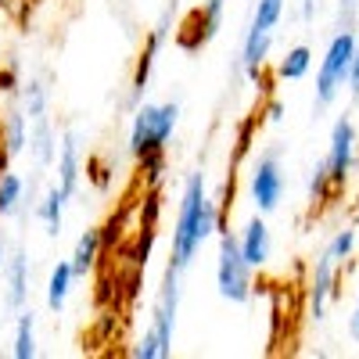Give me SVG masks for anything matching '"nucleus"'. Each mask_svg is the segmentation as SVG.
Listing matches in <instances>:
<instances>
[{
	"instance_id": "393cba45",
	"label": "nucleus",
	"mask_w": 359,
	"mask_h": 359,
	"mask_svg": "<svg viewBox=\"0 0 359 359\" xmlns=\"http://www.w3.org/2000/svg\"><path fill=\"white\" fill-rule=\"evenodd\" d=\"M155 245H158V226H137V241L130 248V266L147 269V262L155 255Z\"/></svg>"
},
{
	"instance_id": "c756f323",
	"label": "nucleus",
	"mask_w": 359,
	"mask_h": 359,
	"mask_svg": "<svg viewBox=\"0 0 359 359\" xmlns=\"http://www.w3.org/2000/svg\"><path fill=\"white\" fill-rule=\"evenodd\" d=\"M262 126V115H248L241 126H237V137H233V162H241L248 151H252V137L255 130Z\"/></svg>"
},
{
	"instance_id": "6ab92c4d",
	"label": "nucleus",
	"mask_w": 359,
	"mask_h": 359,
	"mask_svg": "<svg viewBox=\"0 0 359 359\" xmlns=\"http://www.w3.org/2000/svg\"><path fill=\"white\" fill-rule=\"evenodd\" d=\"M29 144V118L22 108H11L4 111V123H0V151H4L8 158L22 155Z\"/></svg>"
},
{
	"instance_id": "20e7f679",
	"label": "nucleus",
	"mask_w": 359,
	"mask_h": 359,
	"mask_svg": "<svg viewBox=\"0 0 359 359\" xmlns=\"http://www.w3.org/2000/svg\"><path fill=\"white\" fill-rule=\"evenodd\" d=\"M219 259H216V287L226 302L245 306L255 294V280H252V266L241 255V245H237V233L230 226H219Z\"/></svg>"
},
{
	"instance_id": "e433bc0d",
	"label": "nucleus",
	"mask_w": 359,
	"mask_h": 359,
	"mask_svg": "<svg viewBox=\"0 0 359 359\" xmlns=\"http://www.w3.org/2000/svg\"><path fill=\"white\" fill-rule=\"evenodd\" d=\"M345 86L352 90V97H359V43H355V54H352V69H348V83Z\"/></svg>"
},
{
	"instance_id": "a19ab883",
	"label": "nucleus",
	"mask_w": 359,
	"mask_h": 359,
	"mask_svg": "<svg viewBox=\"0 0 359 359\" xmlns=\"http://www.w3.org/2000/svg\"><path fill=\"white\" fill-rule=\"evenodd\" d=\"M4 169H8V155L0 151V176H4Z\"/></svg>"
},
{
	"instance_id": "dca6fc26",
	"label": "nucleus",
	"mask_w": 359,
	"mask_h": 359,
	"mask_svg": "<svg viewBox=\"0 0 359 359\" xmlns=\"http://www.w3.org/2000/svg\"><path fill=\"white\" fill-rule=\"evenodd\" d=\"M69 194L57 187V184H50L40 198H36V205H33V212H36V219L43 223V230H47V237H62V226H65V208H69Z\"/></svg>"
},
{
	"instance_id": "4be33fe9",
	"label": "nucleus",
	"mask_w": 359,
	"mask_h": 359,
	"mask_svg": "<svg viewBox=\"0 0 359 359\" xmlns=\"http://www.w3.org/2000/svg\"><path fill=\"white\" fill-rule=\"evenodd\" d=\"M18 101H22V111L25 118H40V115H50V90L43 79H25L22 90H18Z\"/></svg>"
},
{
	"instance_id": "4c0bfd02",
	"label": "nucleus",
	"mask_w": 359,
	"mask_h": 359,
	"mask_svg": "<svg viewBox=\"0 0 359 359\" xmlns=\"http://www.w3.org/2000/svg\"><path fill=\"white\" fill-rule=\"evenodd\" d=\"M348 334L359 345V294H355V306H352V316H348Z\"/></svg>"
},
{
	"instance_id": "2f4dec72",
	"label": "nucleus",
	"mask_w": 359,
	"mask_h": 359,
	"mask_svg": "<svg viewBox=\"0 0 359 359\" xmlns=\"http://www.w3.org/2000/svg\"><path fill=\"white\" fill-rule=\"evenodd\" d=\"M123 223H126V219H123V212H111V216H108V223H104V226H97V230H101V252H111L118 241H123Z\"/></svg>"
},
{
	"instance_id": "6e6552de",
	"label": "nucleus",
	"mask_w": 359,
	"mask_h": 359,
	"mask_svg": "<svg viewBox=\"0 0 359 359\" xmlns=\"http://www.w3.org/2000/svg\"><path fill=\"white\" fill-rule=\"evenodd\" d=\"M327 172H331V184L334 191L341 194L352 180V169H355V126L348 115H338L334 126H331V147H327Z\"/></svg>"
},
{
	"instance_id": "f03ea898",
	"label": "nucleus",
	"mask_w": 359,
	"mask_h": 359,
	"mask_svg": "<svg viewBox=\"0 0 359 359\" xmlns=\"http://www.w3.org/2000/svg\"><path fill=\"white\" fill-rule=\"evenodd\" d=\"M180 123V104L176 101H140L130 123V140L126 151L133 158L147 155V151H165V144L172 140Z\"/></svg>"
},
{
	"instance_id": "5701e85b",
	"label": "nucleus",
	"mask_w": 359,
	"mask_h": 359,
	"mask_svg": "<svg viewBox=\"0 0 359 359\" xmlns=\"http://www.w3.org/2000/svg\"><path fill=\"white\" fill-rule=\"evenodd\" d=\"M313 69V50L306 43H298V47H287V54L280 57V65H277V79L284 83H294V79H306V72Z\"/></svg>"
},
{
	"instance_id": "f257e3e1",
	"label": "nucleus",
	"mask_w": 359,
	"mask_h": 359,
	"mask_svg": "<svg viewBox=\"0 0 359 359\" xmlns=\"http://www.w3.org/2000/svg\"><path fill=\"white\" fill-rule=\"evenodd\" d=\"M223 226V212L219 205L208 198V180L205 169L187 172L184 191H180V208H176V223H172V252H169V266H176L180 273L191 269L194 255L201 252L205 241H212Z\"/></svg>"
},
{
	"instance_id": "b1692460",
	"label": "nucleus",
	"mask_w": 359,
	"mask_h": 359,
	"mask_svg": "<svg viewBox=\"0 0 359 359\" xmlns=\"http://www.w3.org/2000/svg\"><path fill=\"white\" fill-rule=\"evenodd\" d=\"M338 198L334 184H331V172H327V162H316L313 165V176H309V201L313 208H323Z\"/></svg>"
},
{
	"instance_id": "bb28decb",
	"label": "nucleus",
	"mask_w": 359,
	"mask_h": 359,
	"mask_svg": "<svg viewBox=\"0 0 359 359\" xmlns=\"http://www.w3.org/2000/svg\"><path fill=\"white\" fill-rule=\"evenodd\" d=\"M355 237H359V230L348 223V226H341L331 241H327V248H323V255L331 259L334 266L338 262H345V259H352V252H355Z\"/></svg>"
},
{
	"instance_id": "9d476101",
	"label": "nucleus",
	"mask_w": 359,
	"mask_h": 359,
	"mask_svg": "<svg viewBox=\"0 0 359 359\" xmlns=\"http://www.w3.org/2000/svg\"><path fill=\"white\" fill-rule=\"evenodd\" d=\"M0 277H4V306H8V313L25 309L29 306V277H33V266H29V252L22 245H15L8 252Z\"/></svg>"
},
{
	"instance_id": "58836bf2",
	"label": "nucleus",
	"mask_w": 359,
	"mask_h": 359,
	"mask_svg": "<svg viewBox=\"0 0 359 359\" xmlns=\"http://www.w3.org/2000/svg\"><path fill=\"white\" fill-rule=\"evenodd\" d=\"M302 15H306V18H313V0H302Z\"/></svg>"
},
{
	"instance_id": "473e14b6",
	"label": "nucleus",
	"mask_w": 359,
	"mask_h": 359,
	"mask_svg": "<svg viewBox=\"0 0 359 359\" xmlns=\"http://www.w3.org/2000/svg\"><path fill=\"white\" fill-rule=\"evenodd\" d=\"M18 90H22V76H18V69H15V65L0 69V94H4V97H15Z\"/></svg>"
},
{
	"instance_id": "39448f33",
	"label": "nucleus",
	"mask_w": 359,
	"mask_h": 359,
	"mask_svg": "<svg viewBox=\"0 0 359 359\" xmlns=\"http://www.w3.org/2000/svg\"><path fill=\"white\" fill-rule=\"evenodd\" d=\"M280 158H284L280 147H266V151H259V158L252 162V172H248V194H252L255 212H262V216L277 212L284 201V191H287Z\"/></svg>"
},
{
	"instance_id": "ea45409f",
	"label": "nucleus",
	"mask_w": 359,
	"mask_h": 359,
	"mask_svg": "<svg viewBox=\"0 0 359 359\" xmlns=\"http://www.w3.org/2000/svg\"><path fill=\"white\" fill-rule=\"evenodd\" d=\"M4 259H8V245L0 241V269H4Z\"/></svg>"
},
{
	"instance_id": "9b49d317",
	"label": "nucleus",
	"mask_w": 359,
	"mask_h": 359,
	"mask_svg": "<svg viewBox=\"0 0 359 359\" xmlns=\"http://www.w3.org/2000/svg\"><path fill=\"white\" fill-rule=\"evenodd\" d=\"M57 187H62L69 198H79V184H83V140H79V130H65L62 133V144H57Z\"/></svg>"
},
{
	"instance_id": "aec40b11",
	"label": "nucleus",
	"mask_w": 359,
	"mask_h": 359,
	"mask_svg": "<svg viewBox=\"0 0 359 359\" xmlns=\"http://www.w3.org/2000/svg\"><path fill=\"white\" fill-rule=\"evenodd\" d=\"M25 180L15 169H4L0 176V219H18L25 212Z\"/></svg>"
},
{
	"instance_id": "f704fd0d",
	"label": "nucleus",
	"mask_w": 359,
	"mask_h": 359,
	"mask_svg": "<svg viewBox=\"0 0 359 359\" xmlns=\"http://www.w3.org/2000/svg\"><path fill=\"white\" fill-rule=\"evenodd\" d=\"M355 8H359V0H338V11H341V25L338 29H352Z\"/></svg>"
},
{
	"instance_id": "c85d7f7f",
	"label": "nucleus",
	"mask_w": 359,
	"mask_h": 359,
	"mask_svg": "<svg viewBox=\"0 0 359 359\" xmlns=\"http://www.w3.org/2000/svg\"><path fill=\"white\" fill-rule=\"evenodd\" d=\"M162 223V187H147L137 205V226H158Z\"/></svg>"
},
{
	"instance_id": "423d86ee",
	"label": "nucleus",
	"mask_w": 359,
	"mask_h": 359,
	"mask_svg": "<svg viewBox=\"0 0 359 359\" xmlns=\"http://www.w3.org/2000/svg\"><path fill=\"white\" fill-rule=\"evenodd\" d=\"M172 11H176V0L162 11V18L155 22V29L147 33L140 54H137V65H133V79H130V104H140L144 101V90L151 86V72H155V62H158V54L172 33Z\"/></svg>"
},
{
	"instance_id": "72a5a7b5",
	"label": "nucleus",
	"mask_w": 359,
	"mask_h": 359,
	"mask_svg": "<svg viewBox=\"0 0 359 359\" xmlns=\"http://www.w3.org/2000/svg\"><path fill=\"white\" fill-rule=\"evenodd\" d=\"M86 176L94 180V187H97V191H108V187H111V172H108L97 158H90V162H86Z\"/></svg>"
},
{
	"instance_id": "a878e982",
	"label": "nucleus",
	"mask_w": 359,
	"mask_h": 359,
	"mask_svg": "<svg viewBox=\"0 0 359 359\" xmlns=\"http://www.w3.org/2000/svg\"><path fill=\"white\" fill-rule=\"evenodd\" d=\"M137 169L144 176V187H162L165 184V169H169V158L165 151H147L137 158Z\"/></svg>"
},
{
	"instance_id": "412c9836",
	"label": "nucleus",
	"mask_w": 359,
	"mask_h": 359,
	"mask_svg": "<svg viewBox=\"0 0 359 359\" xmlns=\"http://www.w3.org/2000/svg\"><path fill=\"white\" fill-rule=\"evenodd\" d=\"M15 341H11V355L15 359H36L40 345H36V313L33 309H18L15 313Z\"/></svg>"
},
{
	"instance_id": "a211bd4d",
	"label": "nucleus",
	"mask_w": 359,
	"mask_h": 359,
	"mask_svg": "<svg viewBox=\"0 0 359 359\" xmlns=\"http://www.w3.org/2000/svg\"><path fill=\"white\" fill-rule=\"evenodd\" d=\"M76 287V277H72V262L69 259H57L50 266V277H47V309L57 316L65 306H69V294Z\"/></svg>"
},
{
	"instance_id": "1a4fd4ad",
	"label": "nucleus",
	"mask_w": 359,
	"mask_h": 359,
	"mask_svg": "<svg viewBox=\"0 0 359 359\" xmlns=\"http://www.w3.org/2000/svg\"><path fill=\"white\" fill-rule=\"evenodd\" d=\"M176 316H180V269L165 266V277L151 309V327L162 341V355H172V341H176Z\"/></svg>"
},
{
	"instance_id": "7ed1b4c3",
	"label": "nucleus",
	"mask_w": 359,
	"mask_h": 359,
	"mask_svg": "<svg viewBox=\"0 0 359 359\" xmlns=\"http://www.w3.org/2000/svg\"><path fill=\"white\" fill-rule=\"evenodd\" d=\"M355 43L359 36L352 29H338L327 43L323 57H320V69H316V97H313V108L316 111H327L348 83V69H352V54H355Z\"/></svg>"
},
{
	"instance_id": "0eeeda50",
	"label": "nucleus",
	"mask_w": 359,
	"mask_h": 359,
	"mask_svg": "<svg viewBox=\"0 0 359 359\" xmlns=\"http://www.w3.org/2000/svg\"><path fill=\"white\" fill-rule=\"evenodd\" d=\"M223 15H226V0H205L201 8H194V11H191V18L184 22V29L176 33L180 50H187V54L205 50L208 43H212V40L219 36V29H223Z\"/></svg>"
},
{
	"instance_id": "f8f14e48",
	"label": "nucleus",
	"mask_w": 359,
	"mask_h": 359,
	"mask_svg": "<svg viewBox=\"0 0 359 359\" xmlns=\"http://www.w3.org/2000/svg\"><path fill=\"white\" fill-rule=\"evenodd\" d=\"M237 245H241V255L252 269H262L269 262V255H273V237H269V226H266L262 212H255L245 223V230L237 233Z\"/></svg>"
},
{
	"instance_id": "79ce46f5",
	"label": "nucleus",
	"mask_w": 359,
	"mask_h": 359,
	"mask_svg": "<svg viewBox=\"0 0 359 359\" xmlns=\"http://www.w3.org/2000/svg\"><path fill=\"white\" fill-rule=\"evenodd\" d=\"M8 11V0H0V15H4Z\"/></svg>"
},
{
	"instance_id": "f3484780",
	"label": "nucleus",
	"mask_w": 359,
	"mask_h": 359,
	"mask_svg": "<svg viewBox=\"0 0 359 359\" xmlns=\"http://www.w3.org/2000/svg\"><path fill=\"white\" fill-rule=\"evenodd\" d=\"M97 259H101V230H97V226H86V230L79 233V241H76L72 255H69L72 277H76V280H86L90 273H94Z\"/></svg>"
},
{
	"instance_id": "2eb2a0df",
	"label": "nucleus",
	"mask_w": 359,
	"mask_h": 359,
	"mask_svg": "<svg viewBox=\"0 0 359 359\" xmlns=\"http://www.w3.org/2000/svg\"><path fill=\"white\" fill-rule=\"evenodd\" d=\"M25 151L33 155L36 169H50L54 158H57V130L50 123V115H40V118H29V144Z\"/></svg>"
},
{
	"instance_id": "cd10ccee",
	"label": "nucleus",
	"mask_w": 359,
	"mask_h": 359,
	"mask_svg": "<svg viewBox=\"0 0 359 359\" xmlns=\"http://www.w3.org/2000/svg\"><path fill=\"white\" fill-rule=\"evenodd\" d=\"M284 8L287 0H259L255 4V15H252V29H262V33H273L284 18Z\"/></svg>"
},
{
	"instance_id": "7c9ffc66",
	"label": "nucleus",
	"mask_w": 359,
	"mask_h": 359,
	"mask_svg": "<svg viewBox=\"0 0 359 359\" xmlns=\"http://www.w3.org/2000/svg\"><path fill=\"white\" fill-rule=\"evenodd\" d=\"M130 355H133V359H165V355H162V341H158V334H155L151 323H147V331L140 334V341L130 348Z\"/></svg>"
},
{
	"instance_id": "4468645a",
	"label": "nucleus",
	"mask_w": 359,
	"mask_h": 359,
	"mask_svg": "<svg viewBox=\"0 0 359 359\" xmlns=\"http://www.w3.org/2000/svg\"><path fill=\"white\" fill-rule=\"evenodd\" d=\"M269 47H273V33H262V29L248 25L245 43H241V57H237V72L248 76L252 83H259V76L269 62Z\"/></svg>"
},
{
	"instance_id": "c9c22d12",
	"label": "nucleus",
	"mask_w": 359,
	"mask_h": 359,
	"mask_svg": "<svg viewBox=\"0 0 359 359\" xmlns=\"http://www.w3.org/2000/svg\"><path fill=\"white\" fill-rule=\"evenodd\" d=\"M259 115H262V123H273V126H277L280 118H284V104H280V101H269Z\"/></svg>"
},
{
	"instance_id": "ddd939ff",
	"label": "nucleus",
	"mask_w": 359,
	"mask_h": 359,
	"mask_svg": "<svg viewBox=\"0 0 359 359\" xmlns=\"http://www.w3.org/2000/svg\"><path fill=\"white\" fill-rule=\"evenodd\" d=\"M338 294V277H334V262L320 255L313 266V277H309V316L320 323L327 320V302Z\"/></svg>"
}]
</instances>
